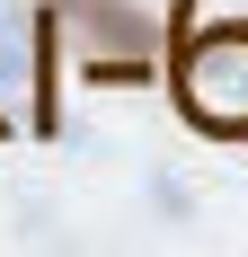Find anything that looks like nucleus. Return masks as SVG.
Masks as SVG:
<instances>
[{"mask_svg":"<svg viewBox=\"0 0 248 257\" xmlns=\"http://www.w3.org/2000/svg\"><path fill=\"white\" fill-rule=\"evenodd\" d=\"M177 115L213 142H248V18L177 27Z\"/></svg>","mask_w":248,"mask_h":257,"instance_id":"1","label":"nucleus"},{"mask_svg":"<svg viewBox=\"0 0 248 257\" xmlns=\"http://www.w3.org/2000/svg\"><path fill=\"white\" fill-rule=\"evenodd\" d=\"M18 9H0V89H18V80H27V36H18Z\"/></svg>","mask_w":248,"mask_h":257,"instance_id":"2","label":"nucleus"},{"mask_svg":"<svg viewBox=\"0 0 248 257\" xmlns=\"http://www.w3.org/2000/svg\"><path fill=\"white\" fill-rule=\"evenodd\" d=\"M213 18H248V0H177V27H213Z\"/></svg>","mask_w":248,"mask_h":257,"instance_id":"3","label":"nucleus"}]
</instances>
